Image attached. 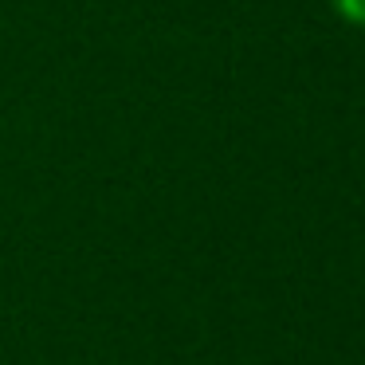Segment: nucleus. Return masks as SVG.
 Segmentation results:
<instances>
[{
    "mask_svg": "<svg viewBox=\"0 0 365 365\" xmlns=\"http://www.w3.org/2000/svg\"><path fill=\"white\" fill-rule=\"evenodd\" d=\"M330 4H334V12H338L346 24L365 28V0H330Z\"/></svg>",
    "mask_w": 365,
    "mask_h": 365,
    "instance_id": "1",
    "label": "nucleus"
}]
</instances>
